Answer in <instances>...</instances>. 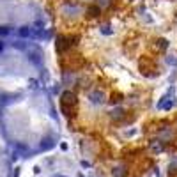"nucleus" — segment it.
Listing matches in <instances>:
<instances>
[{
    "mask_svg": "<svg viewBox=\"0 0 177 177\" xmlns=\"http://www.w3.org/2000/svg\"><path fill=\"white\" fill-rule=\"evenodd\" d=\"M76 106V96L73 94V92H64L62 98H60V108H62L64 115H67V117H71L73 115V108Z\"/></svg>",
    "mask_w": 177,
    "mask_h": 177,
    "instance_id": "nucleus-1",
    "label": "nucleus"
},
{
    "mask_svg": "<svg viewBox=\"0 0 177 177\" xmlns=\"http://www.w3.org/2000/svg\"><path fill=\"white\" fill-rule=\"evenodd\" d=\"M151 149H152L154 152H159V151H163V145H161V143H158V142H154V143L151 145Z\"/></svg>",
    "mask_w": 177,
    "mask_h": 177,
    "instance_id": "nucleus-4",
    "label": "nucleus"
},
{
    "mask_svg": "<svg viewBox=\"0 0 177 177\" xmlns=\"http://www.w3.org/2000/svg\"><path fill=\"white\" fill-rule=\"evenodd\" d=\"M110 4H112V0H98V2H96V6H99L101 9H106Z\"/></svg>",
    "mask_w": 177,
    "mask_h": 177,
    "instance_id": "nucleus-3",
    "label": "nucleus"
},
{
    "mask_svg": "<svg viewBox=\"0 0 177 177\" xmlns=\"http://www.w3.org/2000/svg\"><path fill=\"white\" fill-rule=\"evenodd\" d=\"M2 50H4V42L0 41V51H2Z\"/></svg>",
    "mask_w": 177,
    "mask_h": 177,
    "instance_id": "nucleus-7",
    "label": "nucleus"
},
{
    "mask_svg": "<svg viewBox=\"0 0 177 177\" xmlns=\"http://www.w3.org/2000/svg\"><path fill=\"white\" fill-rule=\"evenodd\" d=\"M0 34H9V28H6V27H0Z\"/></svg>",
    "mask_w": 177,
    "mask_h": 177,
    "instance_id": "nucleus-6",
    "label": "nucleus"
},
{
    "mask_svg": "<svg viewBox=\"0 0 177 177\" xmlns=\"http://www.w3.org/2000/svg\"><path fill=\"white\" fill-rule=\"evenodd\" d=\"M28 34H30V30H28L27 27H23V28L20 30V35H28Z\"/></svg>",
    "mask_w": 177,
    "mask_h": 177,
    "instance_id": "nucleus-5",
    "label": "nucleus"
},
{
    "mask_svg": "<svg viewBox=\"0 0 177 177\" xmlns=\"http://www.w3.org/2000/svg\"><path fill=\"white\" fill-rule=\"evenodd\" d=\"M87 14H91L92 18H96V16L101 14V7H99V6H91L89 9H87Z\"/></svg>",
    "mask_w": 177,
    "mask_h": 177,
    "instance_id": "nucleus-2",
    "label": "nucleus"
}]
</instances>
